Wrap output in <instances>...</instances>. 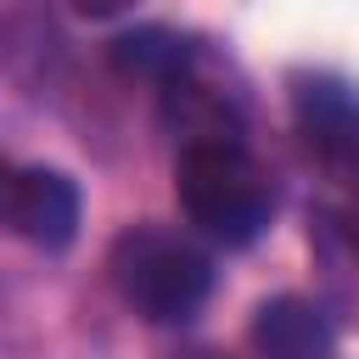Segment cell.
Segmentation results:
<instances>
[{
  "mask_svg": "<svg viewBox=\"0 0 359 359\" xmlns=\"http://www.w3.org/2000/svg\"><path fill=\"white\" fill-rule=\"evenodd\" d=\"M112 280L140 320L185 325L213 292V264L196 241L157 230V224H135L112 247Z\"/></svg>",
  "mask_w": 359,
  "mask_h": 359,
  "instance_id": "obj_2",
  "label": "cell"
},
{
  "mask_svg": "<svg viewBox=\"0 0 359 359\" xmlns=\"http://www.w3.org/2000/svg\"><path fill=\"white\" fill-rule=\"evenodd\" d=\"M174 191L185 219L224 247H252L275 213V185L241 151V140H185L174 163Z\"/></svg>",
  "mask_w": 359,
  "mask_h": 359,
  "instance_id": "obj_1",
  "label": "cell"
},
{
  "mask_svg": "<svg viewBox=\"0 0 359 359\" xmlns=\"http://www.w3.org/2000/svg\"><path fill=\"white\" fill-rule=\"evenodd\" d=\"M0 224L39 252H62L79 236V185L39 163H0Z\"/></svg>",
  "mask_w": 359,
  "mask_h": 359,
  "instance_id": "obj_3",
  "label": "cell"
},
{
  "mask_svg": "<svg viewBox=\"0 0 359 359\" xmlns=\"http://www.w3.org/2000/svg\"><path fill=\"white\" fill-rule=\"evenodd\" d=\"M292 112L303 140L331 157V163H353L359 157V90L337 73H303L292 84Z\"/></svg>",
  "mask_w": 359,
  "mask_h": 359,
  "instance_id": "obj_4",
  "label": "cell"
},
{
  "mask_svg": "<svg viewBox=\"0 0 359 359\" xmlns=\"http://www.w3.org/2000/svg\"><path fill=\"white\" fill-rule=\"evenodd\" d=\"M118 67L123 73H140V79H157L163 90L168 84H180L185 79V67H191V45L180 39V34H168V28H135V34H123L118 39Z\"/></svg>",
  "mask_w": 359,
  "mask_h": 359,
  "instance_id": "obj_6",
  "label": "cell"
},
{
  "mask_svg": "<svg viewBox=\"0 0 359 359\" xmlns=\"http://www.w3.org/2000/svg\"><path fill=\"white\" fill-rule=\"evenodd\" d=\"M252 348L264 359H331L337 331L309 297H269L252 314Z\"/></svg>",
  "mask_w": 359,
  "mask_h": 359,
  "instance_id": "obj_5",
  "label": "cell"
},
{
  "mask_svg": "<svg viewBox=\"0 0 359 359\" xmlns=\"http://www.w3.org/2000/svg\"><path fill=\"white\" fill-rule=\"evenodd\" d=\"M191 359H219V353H191Z\"/></svg>",
  "mask_w": 359,
  "mask_h": 359,
  "instance_id": "obj_8",
  "label": "cell"
},
{
  "mask_svg": "<svg viewBox=\"0 0 359 359\" xmlns=\"http://www.w3.org/2000/svg\"><path fill=\"white\" fill-rule=\"evenodd\" d=\"M129 6H135V0H73V11H79V17H95V22H101V17H123Z\"/></svg>",
  "mask_w": 359,
  "mask_h": 359,
  "instance_id": "obj_7",
  "label": "cell"
}]
</instances>
